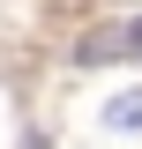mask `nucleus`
<instances>
[{
	"label": "nucleus",
	"mask_w": 142,
	"mask_h": 149,
	"mask_svg": "<svg viewBox=\"0 0 142 149\" xmlns=\"http://www.w3.org/2000/svg\"><path fill=\"white\" fill-rule=\"evenodd\" d=\"M112 45H135V52H142V22H135V30H120V37H112Z\"/></svg>",
	"instance_id": "nucleus-2"
},
{
	"label": "nucleus",
	"mask_w": 142,
	"mask_h": 149,
	"mask_svg": "<svg viewBox=\"0 0 142 149\" xmlns=\"http://www.w3.org/2000/svg\"><path fill=\"white\" fill-rule=\"evenodd\" d=\"M105 119H112V127H127V134H142V90L112 97V104H105Z\"/></svg>",
	"instance_id": "nucleus-1"
}]
</instances>
